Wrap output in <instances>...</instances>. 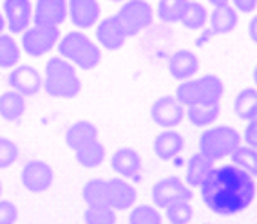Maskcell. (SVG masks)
Masks as SVG:
<instances>
[{
	"mask_svg": "<svg viewBox=\"0 0 257 224\" xmlns=\"http://www.w3.org/2000/svg\"><path fill=\"white\" fill-rule=\"evenodd\" d=\"M255 177L234 165H223L212 170L201 186V197L208 210L228 217L246 210L255 199Z\"/></svg>",
	"mask_w": 257,
	"mask_h": 224,
	"instance_id": "1",
	"label": "cell"
},
{
	"mask_svg": "<svg viewBox=\"0 0 257 224\" xmlns=\"http://www.w3.org/2000/svg\"><path fill=\"white\" fill-rule=\"evenodd\" d=\"M42 89L53 98L71 100L76 98L82 91V82L67 60L53 56L46 65V74L42 76Z\"/></svg>",
	"mask_w": 257,
	"mask_h": 224,
	"instance_id": "2",
	"label": "cell"
},
{
	"mask_svg": "<svg viewBox=\"0 0 257 224\" xmlns=\"http://www.w3.org/2000/svg\"><path fill=\"white\" fill-rule=\"evenodd\" d=\"M223 94L225 87L219 76L203 74L199 78L181 82L176 91V100L187 109L194 105H219Z\"/></svg>",
	"mask_w": 257,
	"mask_h": 224,
	"instance_id": "3",
	"label": "cell"
},
{
	"mask_svg": "<svg viewBox=\"0 0 257 224\" xmlns=\"http://www.w3.org/2000/svg\"><path fill=\"white\" fill-rule=\"evenodd\" d=\"M60 58L67 60L71 65H76L82 71H91L101 64V51L89 37L83 33H67L62 40H58Z\"/></svg>",
	"mask_w": 257,
	"mask_h": 224,
	"instance_id": "4",
	"label": "cell"
},
{
	"mask_svg": "<svg viewBox=\"0 0 257 224\" xmlns=\"http://www.w3.org/2000/svg\"><path fill=\"white\" fill-rule=\"evenodd\" d=\"M241 145V134L234 127H219L207 128L199 137V154L216 163L228 157V154L234 150L235 146Z\"/></svg>",
	"mask_w": 257,
	"mask_h": 224,
	"instance_id": "5",
	"label": "cell"
},
{
	"mask_svg": "<svg viewBox=\"0 0 257 224\" xmlns=\"http://www.w3.org/2000/svg\"><path fill=\"white\" fill-rule=\"evenodd\" d=\"M116 19L127 33V37H134L152 24L154 10L147 0H125L123 6L116 13Z\"/></svg>",
	"mask_w": 257,
	"mask_h": 224,
	"instance_id": "6",
	"label": "cell"
},
{
	"mask_svg": "<svg viewBox=\"0 0 257 224\" xmlns=\"http://www.w3.org/2000/svg\"><path fill=\"white\" fill-rule=\"evenodd\" d=\"M183 201L188 202L192 201V190L179 177H174V175L172 177H165L152 186V202H154V208H163L165 210L169 206Z\"/></svg>",
	"mask_w": 257,
	"mask_h": 224,
	"instance_id": "7",
	"label": "cell"
},
{
	"mask_svg": "<svg viewBox=\"0 0 257 224\" xmlns=\"http://www.w3.org/2000/svg\"><path fill=\"white\" fill-rule=\"evenodd\" d=\"M60 40L58 28H44V26H29L22 33V49L29 56H44L53 51Z\"/></svg>",
	"mask_w": 257,
	"mask_h": 224,
	"instance_id": "8",
	"label": "cell"
},
{
	"mask_svg": "<svg viewBox=\"0 0 257 224\" xmlns=\"http://www.w3.org/2000/svg\"><path fill=\"white\" fill-rule=\"evenodd\" d=\"M20 179H22V184L28 192L42 193L47 192L55 183V170L46 161L31 159L24 165Z\"/></svg>",
	"mask_w": 257,
	"mask_h": 224,
	"instance_id": "9",
	"label": "cell"
},
{
	"mask_svg": "<svg viewBox=\"0 0 257 224\" xmlns=\"http://www.w3.org/2000/svg\"><path fill=\"white\" fill-rule=\"evenodd\" d=\"M151 118L163 128L178 127L185 118V107L172 96L158 98L151 107Z\"/></svg>",
	"mask_w": 257,
	"mask_h": 224,
	"instance_id": "10",
	"label": "cell"
},
{
	"mask_svg": "<svg viewBox=\"0 0 257 224\" xmlns=\"http://www.w3.org/2000/svg\"><path fill=\"white\" fill-rule=\"evenodd\" d=\"M42 74L31 65H19V67L11 69L8 83H10L11 91L19 92L24 98L35 96L42 91Z\"/></svg>",
	"mask_w": 257,
	"mask_h": 224,
	"instance_id": "11",
	"label": "cell"
},
{
	"mask_svg": "<svg viewBox=\"0 0 257 224\" xmlns=\"http://www.w3.org/2000/svg\"><path fill=\"white\" fill-rule=\"evenodd\" d=\"M67 19V0H37L33 22L44 28H58Z\"/></svg>",
	"mask_w": 257,
	"mask_h": 224,
	"instance_id": "12",
	"label": "cell"
},
{
	"mask_svg": "<svg viewBox=\"0 0 257 224\" xmlns=\"http://www.w3.org/2000/svg\"><path fill=\"white\" fill-rule=\"evenodd\" d=\"M110 168L114 170L121 179H131L133 183H140L142 181V156L134 148L125 146V148L116 150L114 156L110 157Z\"/></svg>",
	"mask_w": 257,
	"mask_h": 224,
	"instance_id": "13",
	"label": "cell"
},
{
	"mask_svg": "<svg viewBox=\"0 0 257 224\" xmlns=\"http://www.w3.org/2000/svg\"><path fill=\"white\" fill-rule=\"evenodd\" d=\"M6 29L15 35H22L33 22V8L29 0H4Z\"/></svg>",
	"mask_w": 257,
	"mask_h": 224,
	"instance_id": "14",
	"label": "cell"
},
{
	"mask_svg": "<svg viewBox=\"0 0 257 224\" xmlns=\"http://www.w3.org/2000/svg\"><path fill=\"white\" fill-rule=\"evenodd\" d=\"M105 199L107 206L112 210H127V208L134 206V202L138 199V193H136V188L128 181L121 177H112L107 179Z\"/></svg>",
	"mask_w": 257,
	"mask_h": 224,
	"instance_id": "15",
	"label": "cell"
},
{
	"mask_svg": "<svg viewBox=\"0 0 257 224\" xmlns=\"http://www.w3.org/2000/svg\"><path fill=\"white\" fill-rule=\"evenodd\" d=\"M67 15L74 28L89 29L98 24L100 4L98 0H67Z\"/></svg>",
	"mask_w": 257,
	"mask_h": 224,
	"instance_id": "16",
	"label": "cell"
},
{
	"mask_svg": "<svg viewBox=\"0 0 257 224\" xmlns=\"http://www.w3.org/2000/svg\"><path fill=\"white\" fill-rule=\"evenodd\" d=\"M96 38L98 44L101 47H105L109 51H116L119 47H123V44L127 42V33L123 31L121 24L118 22L116 15L103 19L96 28Z\"/></svg>",
	"mask_w": 257,
	"mask_h": 224,
	"instance_id": "17",
	"label": "cell"
},
{
	"mask_svg": "<svg viewBox=\"0 0 257 224\" xmlns=\"http://www.w3.org/2000/svg\"><path fill=\"white\" fill-rule=\"evenodd\" d=\"M199 71V60L192 51L183 49L178 51L169 60V73L178 82H187L196 76Z\"/></svg>",
	"mask_w": 257,
	"mask_h": 224,
	"instance_id": "18",
	"label": "cell"
},
{
	"mask_svg": "<svg viewBox=\"0 0 257 224\" xmlns=\"http://www.w3.org/2000/svg\"><path fill=\"white\" fill-rule=\"evenodd\" d=\"M154 154L160 157L161 161H170L178 157L185 148V139L183 136L176 130H163L161 134H158L154 139Z\"/></svg>",
	"mask_w": 257,
	"mask_h": 224,
	"instance_id": "19",
	"label": "cell"
},
{
	"mask_svg": "<svg viewBox=\"0 0 257 224\" xmlns=\"http://www.w3.org/2000/svg\"><path fill=\"white\" fill-rule=\"evenodd\" d=\"M98 139V128L87 121V119H80L76 123L71 125L65 130V145L73 148L74 152L80 150L82 146L89 145V143L96 141Z\"/></svg>",
	"mask_w": 257,
	"mask_h": 224,
	"instance_id": "20",
	"label": "cell"
},
{
	"mask_svg": "<svg viewBox=\"0 0 257 224\" xmlns=\"http://www.w3.org/2000/svg\"><path fill=\"white\" fill-rule=\"evenodd\" d=\"M212 170H214V163L203 154H194L187 163V174H185V181L188 186L192 188H201L208 177H210Z\"/></svg>",
	"mask_w": 257,
	"mask_h": 224,
	"instance_id": "21",
	"label": "cell"
},
{
	"mask_svg": "<svg viewBox=\"0 0 257 224\" xmlns=\"http://www.w3.org/2000/svg\"><path fill=\"white\" fill-rule=\"evenodd\" d=\"M239 17L237 11L232 6H223V8H214L212 15L208 17V29L212 35H228L237 28Z\"/></svg>",
	"mask_w": 257,
	"mask_h": 224,
	"instance_id": "22",
	"label": "cell"
},
{
	"mask_svg": "<svg viewBox=\"0 0 257 224\" xmlns=\"http://www.w3.org/2000/svg\"><path fill=\"white\" fill-rule=\"evenodd\" d=\"M26 114V98L15 91H6L0 94V116L6 121L17 123Z\"/></svg>",
	"mask_w": 257,
	"mask_h": 224,
	"instance_id": "23",
	"label": "cell"
},
{
	"mask_svg": "<svg viewBox=\"0 0 257 224\" xmlns=\"http://www.w3.org/2000/svg\"><path fill=\"white\" fill-rule=\"evenodd\" d=\"M230 161L235 168L243 170L248 175L255 177L257 175V150L248 145H237L234 150L228 154Z\"/></svg>",
	"mask_w": 257,
	"mask_h": 224,
	"instance_id": "24",
	"label": "cell"
},
{
	"mask_svg": "<svg viewBox=\"0 0 257 224\" xmlns=\"http://www.w3.org/2000/svg\"><path fill=\"white\" fill-rule=\"evenodd\" d=\"M235 114L244 121H253L257 119V91L253 87H246L239 91L234 100Z\"/></svg>",
	"mask_w": 257,
	"mask_h": 224,
	"instance_id": "25",
	"label": "cell"
},
{
	"mask_svg": "<svg viewBox=\"0 0 257 224\" xmlns=\"http://www.w3.org/2000/svg\"><path fill=\"white\" fill-rule=\"evenodd\" d=\"M208 22V11L207 8L201 4V2H196V0H190L188 2V8L185 11L181 24L183 28L190 29V31H201Z\"/></svg>",
	"mask_w": 257,
	"mask_h": 224,
	"instance_id": "26",
	"label": "cell"
},
{
	"mask_svg": "<svg viewBox=\"0 0 257 224\" xmlns=\"http://www.w3.org/2000/svg\"><path fill=\"white\" fill-rule=\"evenodd\" d=\"M103 159H105V146L98 139L76 150V161L83 168H96L103 163Z\"/></svg>",
	"mask_w": 257,
	"mask_h": 224,
	"instance_id": "27",
	"label": "cell"
},
{
	"mask_svg": "<svg viewBox=\"0 0 257 224\" xmlns=\"http://www.w3.org/2000/svg\"><path fill=\"white\" fill-rule=\"evenodd\" d=\"M190 0H160L158 2V17L167 24L181 22Z\"/></svg>",
	"mask_w": 257,
	"mask_h": 224,
	"instance_id": "28",
	"label": "cell"
},
{
	"mask_svg": "<svg viewBox=\"0 0 257 224\" xmlns=\"http://www.w3.org/2000/svg\"><path fill=\"white\" fill-rule=\"evenodd\" d=\"M219 105H194L188 107L187 118L196 127H210L219 118Z\"/></svg>",
	"mask_w": 257,
	"mask_h": 224,
	"instance_id": "29",
	"label": "cell"
},
{
	"mask_svg": "<svg viewBox=\"0 0 257 224\" xmlns=\"http://www.w3.org/2000/svg\"><path fill=\"white\" fill-rule=\"evenodd\" d=\"M20 60L19 44L6 33H0V69H13Z\"/></svg>",
	"mask_w": 257,
	"mask_h": 224,
	"instance_id": "30",
	"label": "cell"
},
{
	"mask_svg": "<svg viewBox=\"0 0 257 224\" xmlns=\"http://www.w3.org/2000/svg\"><path fill=\"white\" fill-rule=\"evenodd\" d=\"M105 184L107 179H91L83 184L82 188V199L87 202V206H107L105 199Z\"/></svg>",
	"mask_w": 257,
	"mask_h": 224,
	"instance_id": "31",
	"label": "cell"
},
{
	"mask_svg": "<svg viewBox=\"0 0 257 224\" xmlns=\"http://www.w3.org/2000/svg\"><path fill=\"white\" fill-rule=\"evenodd\" d=\"M85 224H116V213L109 206H87L83 211Z\"/></svg>",
	"mask_w": 257,
	"mask_h": 224,
	"instance_id": "32",
	"label": "cell"
},
{
	"mask_svg": "<svg viewBox=\"0 0 257 224\" xmlns=\"http://www.w3.org/2000/svg\"><path fill=\"white\" fill-rule=\"evenodd\" d=\"M128 224H161V213L154 206L140 204L128 215Z\"/></svg>",
	"mask_w": 257,
	"mask_h": 224,
	"instance_id": "33",
	"label": "cell"
},
{
	"mask_svg": "<svg viewBox=\"0 0 257 224\" xmlns=\"http://www.w3.org/2000/svg\"><path fill=\"white\" fill-rule=\"evenodd\" d=\"M165 215H167V220H169L170 224H188L194 217L192 204H190L188 201L176 202V204L165 208Z\"/></svg>",
	"mask_w": 257,
	"mask_h": 224,
	"instance_id": "34",
	"label": "cell"
},
{
	"mask_svg": "<svg viewBox=\"0 0 257 224\" xmlns=\"http://www.w3.org/2000/svg\"><path fill=\"white\" fill-rule=\"evenodd\" d=\"M19 159V146L8 137H0V168H8Z\"/></svg>",
	"mask_w": 257,
	"mask_h": 224,
	"instance_id": "35",
	"label": "cell"
},
{
	"mask_svg": "<svg viewBox=\"0 0 257 224\" xmlns=\"http://www.w3.org/2000/svg\"><path fill=\"white\" fill-rule=\"evenodd\" d=\"M19 220V208L11 201L0 199V224H15Z\"/></svg>",
	"mask_w": 257,
	"mask_h": 224,
	"instance_id": "36",
	"label": "cell"
},
{
	"mask_svg": "<svg viewBox=\"0 0 257 224\" xmlns=\"http://www.w3.org/2000/svg\"><path fill=\"white\" fill-rule=\"evenodd\" d=\"M244 143L252 148H257V119L248 121V127L244 128Z\"/></svg>",
	"mask_w": 257,
	"mask_h": 224,
	"instance_id": "37",
	"label": "cell"
},
{
	"mask_svg": "<svg viewBox=\"0 0 257 224\" xmlns=\"http://www.w3.org/2000/svg\"><path fill=\"white\" fill-rule=\"evenodd\" d=\"M234 6L241 13H253L257 8V0H234Z\"/></svg>",
	"mask_w": 257,
	"mask_h": 224,
	"instance_id": "38",
	"label": "cell"
},
{
	"mask_svg": "<svg viewBox=\"0 0 257 224\" xmlns=\"http://www.w3.org/2000/svg\"><path fill=\"white\" fill-rule=\"evenodd\" d=\"M212 38H214V35H212L210 29H208V28H203L201 29V35H199V37L196 38V42H194V44H196V47H203V46H207V44L212 40Z\"/></svg>",
	"mask_w": 257,
	"mask_h": 224,
	"instance_id": "39",
	"label": "cell"
},
{
	"mask_svg": "<svg viewBox=\"0 0 257 224\" xmlns=\"http://www.w3.org/2000/svg\"><path fill=\"white\" fill-rule=\"evenodd\" d=\"M255 28H257V19H255V17H253V19L250 20V24H248V31H250V38H252L253 42H257Z\"/></svg>",
	"mask_w": 257,
	"mask_h": 224,
	"instance_id": "40",
	"label": "cell"
},
{
	"mask_svg": "<svg viewBox=\"0 0 257 224\" xmlns=\"http://www.w3.org/2000/svg\"><path fill=\"white\" fill-rule=\"evenodd\" d=\"M208 2H210V4L214 6V8H223V6H230L228 4L230 0H208Z\"/></svg>",
	"mask_w": 257,
	"mask_h": 224,
	"instance_id": "41",
	"label": "cell"
},
{
	"mask_svg": "<svg viewBox=\"0 0 257 224\" xmlns=\"http://www.w3.org/2000/svg\"><path fill=\"white\" fill-rule=\"evenodd\" d=\"M6 29V20H4V15L0 13V33H4Z\"/></svg>",
	"mask_w": 257,
	"mask_h": 224,
	"instance_id": "42",
	"label": "cell"
},
{
	"mask_svg": "<svg viewBox=\"0 0 257 224\" xmlns=\"http://www.w3.org/2000/svg\"><path fill=\"white\" fill-rule=\"evenodd\" d=\"M2 192H4V186H2V181H0V197H2Z\"/></svg>",
	"mask_w": 257,
	"mask_h": 224,
	"instance_id": "43",
	"label": "cell"
},
{
	"mask_svg": "<svg viewBox=\"0 0 257 224\" xmlns=\"http://www.w3.org/2000/svg\"><path fill=\"white\" fill-rule=\"evenodd\" d=\"M109 2H125V0H109Z\"/></svg>",
	"mask_w": 257,
	"mask_h": 224,
	"instance_id": "44",
	"label": "cell"
}]
</instances>
